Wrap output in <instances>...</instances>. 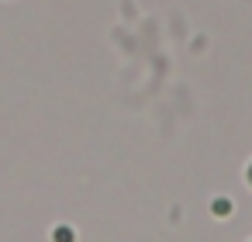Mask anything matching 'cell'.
<instances>
[{"label":"cell","mask_w":252,"mask_h":242,"mask_svg":"<svg viewBox=\"0 0 252 242\" xmlns=\"http://www.w3.org/2000/svg\"><path fill=\"white\" fill-rule=\"evenodd\" d=\"M228 211H231V201H224V197L214 201V214H228Z\"/></svg>","instance_id":"obj_2"},{"label":"cell","mask_w":252,"mask_h":242,"mask_svg":"<svg viewBox=\"0 0 252 242\" xmlns=\"http://www.w3.org/2000/svg\"><path fill=\"white\" fill-rule=\"evenodd\" d=\"M249 183H252V163H249Z\"/></svg>","instance_id":"obj_3"},{"label":"cell","mask_w":252,"mask_h":242,"mask_svg":"<svg viewBox=\"0 0 252 242\" xmlns=\"http://www.w3.org/2000/svg\"><path fill=\"white\" fill-rule=\"evenodd\" d=\"M73 239H76V235H73L69 225H59V228L52 232V242H73Z\"/></svg>","instance_id":"obj_1"}]
</instances>
